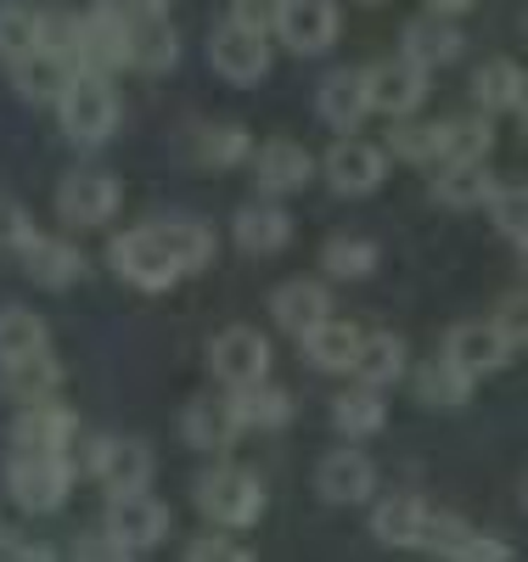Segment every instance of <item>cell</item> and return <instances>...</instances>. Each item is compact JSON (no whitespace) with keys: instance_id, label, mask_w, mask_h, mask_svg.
<instances>
[{"instance_id":"8d00e7d4","label":"cell","mask_w":528,"mask_h":562,"mask_svg":"<svg viewBox=\"0 0 528 562\" xmlns=\"http://www.w3.org/2000/svg\"><path fill=\"white\" fill-rule=\"evenodd\" d=\"M490 147H495V124H490V113L445 119V158H439V164H484Z\"/></svg>"},{"instance_id":"5b68a950","label":"cell","mask_w":528,"mask_h":562,"mask_svg":"<svg viewBox=\"0 0 528 562\" xmlns=\"http://www.w3.org/2000/svg\"><path fill=\"white\" fill-rule=\"evenodd\" d=\"M209 63L220 79L231 85H259L270 74V40L259 29H243L236 18H225L214 34H209Z\"/></svg>"},{"instance_id":"c3c4849f","label":"cell","mask_w":528,"mask_h":562,"mask_svg":"<svg viewBox=\"0 0 528 562\" xmlns=\"http://www.w3.org/2000/svg\"><path fill=\"white\" fill-rule=\"evenodd\" d=\"M243 29H259V34H270V23H276V0H236V12H231Z\"/></svg>"},{"instance_id":"7dc6e473","label":"cell","mask_w":528,"mask_h":562,"mask_svg":"<svg viewBox=\"0 0 528 562\" xmlns=\"http://www.w3.org/2000/svg\"><path fill=\"white\" fill-rule=\"evenodd\" d=\"M495 326H501V338L512 344V355L528 344V326H523V293H512V299H506V310L495 315Z\"/></svg>"},{"instance_id":"4dcf8cb0","label":"cell","mask_w":528,"mask_h":562,"mask_svg":"<svg viewBox=\"0 0 528 562\" xmlns=\"http://www.w3.org/2000/svg\"><path fill=\"white\" fill-rule=\"evenodd\" d=\"M315 108H321V119H326V130H338V135H349L371 108H366V74L360 68H338L326 85H321V97H315Z\"/></svg>"},{"instance_id":"7a4b0ae2","label":"cell","mask_w":528,"mask_h":562,"mask_svg":"<svg viewBox=\"0 0 528 562\" xmlns=\"http://www.w3.org/2000/svg\"><path fill=\"white\" fill-rule=\"evenodd\" d=\"M198 506L220 529H248L265 512V484L248 473V467H209V473L198 479Z\"/></svg>"},{"instance_id":"2e32d148","label":"cell","mask_w":528,"mask_h":562,"mask_svg":"<svg viewBox=\"0 0 528 562\" xmlns=\"http://www.w3.org/2000/svg\"><path fill=\"white\" fill-rule=\"evenodd\" d=\"M445 355L461 371H472V378H490V371H501L512 360V344L501 338L495 321H461V326H450V333H445Z\"/></svg>"},{"instance_id":"f6af8a7d","label":"cell","mask_w":528,"mask_h":562,"mask_svg":"<svg viewBox=\"0 0 528 562\" xmlns=\"http://www.w3.org/2000/svg\"><path fill=\"white\" fill-rule=\"evenodd\" d=\"M29 237H34L29 209H18L12 198H0V248H23Z\"/></svg>"},{"instance_id":"7c38bea8","label":"cell","mask_w":528,"mask_h":562,"mask_svg":"<svg viewBox=\"0 0 528 562\" xmlns=\"http://www.w3.org/2000/svg\"><path fill=\"white\" fill-rule=\"evenodd\" d=\"M209 371L225 383V389H243V383H259L270 371V344L254 326H225V333L209 344Z\"/></svg>"},{"instance_id":"60d3db41","label":"cell","mask_w":528,"mask_h":562,"mask_svg":"<svg viewBox=\"0 0 528 562\" xmlns=\"http://www.w3.org/2000/svg\"><path fill=\"white\" fill-rule=\"evenodd\" d=\"M45 349V321L34 310H0V360H18V355H34Z\"/></svg>"},{"instance_id":"ffe728a7","label":"cell","mask_w":528,"mask_h":562,"mask_svg":"<svg viewBox=\"0 0 528 562\" xmlns=\"http://www.w3.org/2000/svg\"><path fill=\"white\" fill-rule=\"evenodd\" d=\"M74 434H79V416L57 400H40V405H23L12 428V450H68Z\"/></svg>"},{"instance_id":"4316f807","label":"cell","mask_w":528,"mask_h":562,"mask_svg":"<svg viewBox=\"0 0 528 562\" xmlns=\"http://www.w3.org/2000/svg\"><path fill=\"white\" fill-rule=\"evenodd\" d=\"M231 416H236V428H248V434H270L281 428L287 416H293V394L276 389V383H243V389H231Z\"/></svg>"},{"instance_id":"9c48e42d","label":"cell","mask_w":528,"mask_h":562,"mask_svg":"<svg viewBox=\"0 0 528 562\" xmlns=\"http://www.w3.org/2000/svg\"><path fill=\"white\" fill-rule=\"evenodd\" d=\"M108 259H113V270L130 281V288H141V293H164V288H175V281H180V265L153 243V231H147V225H141V231H124V237H113Z\"/></svg>"},{"instance_id":"b9f144b4","label":"cell","mask_w":528,"mask_h":562,"mask_svg":"<svg viewBox=\"0 0 528 562\" xmlns=\"http://www.w3.org/2000/svg\"><path fill=\"white\" fill-rule=\"evenodd\" d=\"M40 45V12L29 7H0V57L18 63L23 52H34Z\"/></svg>"},{"instance_id":"f5cc1de1","label":"cell","mask_w":528,"mask_h":562,"mask_svg":"<svg viewBox=\"0 0 528 562\" xmlns=\"http://www.w3.org/2000/svg\"><path fill=\"white\" fill-rule=\"evenodd\" d=\"M366 7H389V0H366Z\"/></svg>"},{"instance_id":"f546056e","label":"cell","mask_w":528,"mask_h":562,"mask_svg":"<svg viewBox=\"0 0 528 562\" xmlns=\"http://www.w3.org/2000/svg\"><path fill=\"white\" fill-rule=\"evenodd\" d=\"M427 506L416 490H400V495H389L377 512H371V535L382 540V546H422V529H427Z\"/></svg>"},{"instance_id":"1f68e13d","label":"cell","mask_w":528,"mask_h":562,"mask_svg":"<svg viewBox=\"0 0 528 562\" xmlns=\"http://www.w3.org/2000/svg\"><path fill=\"white\" fill-rule=\"evenodd\" d=\"M490 192H495V175L484 164H439V175H434V203L456 209V214L484 209Z\"/></svg>"},{"instance_id":"836d02e7","label":"cell","mask_w":528,"mask_h":562,"mask_svg":"<svg viewBox=\"0 0 528 562\" xmlns=\"http://www.w3.org/2000/svg\"><path fill=\"white\" fill-rule=\"evenodd\" d=\"M472 383L478 378H472V371H461L450 355H434V360L416 366V400L422 405H445V411L450 405H467L472 400Z\"/></svg>"},{"instance_id":"74e56055","label":"cell","mask_w":528,"mask_h":562,"mask_svg":"<svg viewBox=\"0 0 528 562\" xmlns=\"http://www.w3.org/2000/svg\"><path fill=\"white\" fill-rule=\"evenodd\" d=\"M382 153L405 158V164H439L445 158V119L439 124H394Z\"/></svg>"},{"instance_id":"cb8c5ba5","label":"cell","mask_w":528,"mask_h":562,"mask_svg":"<svg viewBox=\"0 0 528 562\" xmlns=\"http://www.w3.org/2000/svg\"><path fill=\"white\" fill-rule=\"evenodd\" d=\"M270 315L287 326V333H310L315 321L332 315V293H326V281L315 276H293V281H281V288L270 293Z\"/></svg>"},{"instance_id":"4fadbf2b","label":"cell","mask_w":528,"mask_h":562,"mask_svg":"<svg viewBox=\"0 0 528 562\" xmlns=\"http://www.w3.org/2000/svg\"><path fill=\"white\" fill-rule=\"evenodd\" d=\"M382 180H389V153H382L377 140H355V135H344L338 147L326 153V186H332V192L366 198V192H377Z\"/></svg>"},{"instance_id":"9a60e30c","label":"cell","mask_w":528,"mask_h":562,"mask_svg":"<svg viewBox=\"0 0 528 562\" xmlns=\"http://www.w3.org/2000/svg\"><path fill=\"white\" fill-rule=\"evenodd\" d=\"M366 74V108L377 113H394V119H411L422 102H427V74L405 57L394 63H377V68H360Z\"/></svg>"},{"instance_id":"30bf717a","label":"cell","mask_w":528,"mask_h":562,"mask_svg":"<svg viewBox=\"0 0 528 562\" xmlns=\"http://www.w3.org/2000/svg\"><path fill=\"white\" fill-rule=\"evenodd\" d=\"M175 153H180L191 169L220 175V169H236V164H243V158L254 153V140H248V130H243V124H220V119H209V124L180 130Z\"/></svg>"},{"instance_id":"5bb4252c","label":"cell","mask_w":528,"mask_h":562,"mask_svg":"<svg viewBox=\"0 0 528 562\" xmlns=\"http://www.w3.org/2000/svg\"><path fill=\"white\" fill-rule=\"evenodd\" d=\"M90 479L102 484L108 495L147 490V479H153V450L141 445V439H124V434L96 439V445H90Z\"/></svg>"},{"instance_id":"d6a6232c","label":"cell","mask_w":528,"mask_h":562,"mask_svg":"<svg viewBox=\"0 0 528 562\" xmlns=\"http://www.w3.org/2000/svg\"><path fill=\"white\" fill-rule=\"evenodd\" d=\"M472 97H478V108H484V113H523V102H528L523 68L506 63V57L484 63V68L472 74Z\"/></svg>"},{"instance_id":"7bdbcfd3","label":"cell","mask_w":528,"mask_h":562,"mask_svg":"<svg viewBox=\"0 0 528 562\" xmlns=\"http://www.w3.org/2000/svg\"><path fill=\"white\" fill-rule=\"evenodd\" d=\"M40 45L79 63V12H40Z\"/></svg>"},{"instance_id":"f907efd6","label":"cell","mask_w":528,"mask_h":562,"mask_svg":"<svg viewBox=\"0 0 528 562\" xmlns=\"http://www.w3.org/2000/svg\"><path fill=\"white\" fill-rule=\"evenodd\" d=\"M119 12H130V18H147V12H169L175 0H113Z\"/></svg>"},{"instance_id":"83f0119b","label":"cell","mask_w":528,"mask_h":562,"mask_svg":"<svg viewBox=\"0 0 528 562\" xmlns=\"http://www.w3.org/2000/svg\"><path fill=\"white\" fill-rule=\"evenodd\" d=\"M371 484H377V473H371V461H366L355 445H349V450H332V456L321 461V473H315V490H321L332 506H355V501H366Z\"/></svg>"},{"instance_id":"3957f363","label":"cell","mask_w":528,"mask_h":562,"mask_svg":"<svg viewBox=\"0 0 528 562\" xmlns=\"http://www.w3.org/2000/svg\"><path fill=\"white\" fill-rule=\"evenodd\" d=\"M7 484H12V501L23 512H34V518H40V512H57L68 501V490H74L68 450H18Z\"/></svg>"},{"instance_id":"816d5d0a","label":"cell","mask_w":528,"mask_h":562,"mask_svg":"<svg viewBox=\"0 0 528 562\" xmlns=\"http://www.w3.org/2000/svg\"><path fill=\"white\" fill-rule=\"evenodd\" d=\"M467 7H472V0H427V12H439V18H456Z\"/></svg>"},{"instance_id":"8992f818","label":"cell","mask_w":528,"mask_h":562,"mask_svg":"<svg viewBox=\"0 0 528 562\" xmlns=\"http://www.w3.org/2000/svg\"><path fill=\"white\" fill-rule=\"evenodd\" d=\"M79 68H96V74L130 68V12H119L113 0L79 12Z\"/></svg>"},{"instance_id":"f35d334b","label":"cell","mask_w":528,"mask_h":562,"mask_svg":"<svg viewBox=\"0 0 528 562\" xmlns=\"http://www.w3.org/2000/svg\"><path fill=\"white\" fill-rule=\"evenodd\" d=\"M484 209H490L501 237H512V248L523 254L528 248V192L523 186H495V192L484 198Z\"/></svg>"},{"instance_id":"ab89813d","label":"cell","mask_w":528,"mask_h":562,"mask_svg":"<svg viewBox=\"0 0 528 562\" xmlns=\"http://www.w3.org/2000/svg\"><path fill=\"white\" fill-rule=\"evenodd\" d=\"M321 265H326V276H338V281H360V276L377 270V243H366V237H332L321 248Z\"/></svg>"},{"instance_id":"6da1fadb","label":"cell","mask_w":528,"mask_h":562,"mask_svg":"<svg viewBox=\"0 0 528 562\" xmlns=\"http://www.w3.org/2000/svg\"><path fill=\"white\" fill-rule=\"evenodd\" d=\"M57 108H63V135L74 140V147H102V140L119 130V113H124L113 79L96 74V68H79V74L68 79V90H63Z\"/></svg>"},{"instance_id":"8fae6325","label":"cell","mask_w":528,"mask_h":562,"mask_svg":"<svg viewBox=\"0 0 528 562\" xmlns=\"http://www.w3.org/2000/svg\"><path fill=\"white\" fill-rule=\"evenodd\" d=\"M124 203V186L102 169H74L63 186H57V214L68 225H108Z\"/></svg>"},{"instance_id":"d6986e66","label":"cell","mask_w":528,"mask_h":562,"mask_svg":"<svg viewBox=\"0 0 528 562\" xmlns=\"http://www.w3.org/2000/svg\"><path fill=\"white\" fill-rule=\"evenodd\" d=\"M236 416H231V400L225 394H203V400H191L186 405V416H180V439L191 445V450H209V456H220V450H231L236 445Z\"/></svg>"},{"instance_id":"484cf974","label":"cell","mask_w":528,"mask_h":562,"mask_svg":"<svg viewBox=\"0 0 528 562\" xmlns=\"http://www.w3.org/2000/svg\"><path fill=\"white\" fill-rule=\"evenodd\" d=\"M304 338V360L315 366V371H349L355 366V355H360V326L355 321H338V315H326V321H315L310 333H299Z\"/></svg>"},{"instance_id":"bcb514c9","label":"cell","mask_w":528,"mask_h":562,"mask_svg":"<svg viewBox=\"0 0 528 562\" xmlns=\"http://www.w3.org/2000/svg\"><path fill=\"white\" fill-rule=\"evenodd\" d=\"M456 557H467V562H506L512 546H506V540H490V535H478V529H467V540H461Z\"/></svg>"},{"instance_id":"7402d4cb","label":"cell","mask_w":528,"mask_h":562,"mask_svg":"<svg viewBox=\"0 0 528 562\" xmlns=\"http://www.w3.org/2000/svg\"><path fill=\"white\" fill-rule=\"evenodd\" d=\"M175 63H180V29L169 23V12L130 18V68L169 74Z\"/></svg>"},{"instance_id":"277c9868","label":"cell","mask_w":528,"mask_h":562,"mask_svg":"<svg viewBox=\"0 0 528 562\" xmlns=\"http://www.w3.org/2000/svg\"><path fill=\"white\" fill-rule=\"evenodd\" d=\"M270 34H281L287 52L299 57H315L326 45H338L344 34V12L332 7V0H276V23Z\"/></svg>"},{"instance_id":"d590c367","label":"cell","mask_w":528,"mask_h":562,"mask_svg":"<svg viewBox=\"0 0 528 562\" xmlns=\"http://www.w3.org/2000/svg\"><path fill=\"white\" fill-rule=\"evenodd\" d=\"M349 371H360V383H371V389H389L394 378H405V344L394 333H371V338H360V355Z\"/></svg>"},{"instance_id":"603a6c76","label":"cell","mask_w":528,"mask_h":562,"mask_svg":"<svg viewBox=\"0 0 528 562\" xmlns=\"http://www.w3.org/2000/svg\"><path fill=\"white\" fill-rule=\"evenodd\" d=\"M74 74H79V63L63 57V52H45V45H34V52H23L12 63V79H18V90L29 102H63V90H68Z\"/></svg>"},{"instance_id":"ee69618b","label":"cell","mask_w":528,"mask_h":562,"mask_svg":"<svg viewBox=\"0 0 528 562\" xmlns=\"http://www.w3.org/2000/svg\"><path fill=\"white\" fill-rule=\"evenodd\" d=\"M191 562H248L254 551L243 546V540H225V535H209V540H191V551H186Z\"/></svg>"},{"instance_id":"f1b7e54d","label":"cell","mask_w":528,"mask_h":562,"mask_svg":"<svg viewBox=\"0 0 528 562\" xmlns=\"http://www.w3.org/2000/svg\"><path fill=\"white\" fill-rule=\"evenodd\" d=\"M23 254V270L40 281V288H74V281L85 276V254L74 248V243H57V237H34L18 248Z\"/></svg>"},{"instance_id":"681fc988","label":"cell","mask_w":528,"mask_h":562,"mask_svg":"<svg viewBox=\"0 0 528 562\" xmlns=\"http://www.w3.org/2000/svg\"><path fill=\"white\" fill-rule=\"evenodd\" d=\"M74 551H79V557H90V562H96V557H102V562H119V557H130V551H124V546H119L108 529H102V535H85Z\"/></svg>"},{"instance_id":"e0dca14e","label":"cell","mask_w":528,"mask_h":562,"mask_svg":"<svg viewBox=\"0 0 528 562\" xmlns=\"http://www.w3.org/2000/svg\"><path fill=\"white\" fill-rule=\"evenodd\" d=\"M461 52H467V34H461L450 18H439V12L405 23V34H400V57L416 63L422 74H427V68H450Z\"/></svg>"},{"instance_id":"e575fe53","label":"cell","mask_w":528,"mask_h":562,"mask_svg":"<svg viewBox=\"0 0 528 562\" xmlns=\"http://www.w3.org/2000/svg\"><path fill=\"white\" fill-rule=\"evenodd\" d=\"M332 422H338L344 439H371L382 422H389V405H382V394H377L371 383H360V389H349V394L332 400Z\"/></svg>"},{"instance_id":"ac0fdd59","label":"cell","mask_w":528,"mask_h":562,"mask_svg":"<svg viewBox=\"0 0 528 562\" xmlns=\"http://www.w3.org/2000/svg\"><path fill=\"white\" fill-rule=\"evenodd\" d=\"M63 389V366L52 349H34L18 360H0V394L18 400V405H40V400H57Z\"/></svg>"},{"instance_id":"52a82bcc","label":"cell","mask_w":528,"mask_h":562,"mask_svg":"<svg viewBox=\"0 0 528 562\" xmlns=\"http://www.w3.org/2000/svg\"><path fill=\"white\" fill-rule=\"evenodd\" d=\"M108 535L135 557V551H153L164 535H169V506L153 495V490H124L113 495L108 506Z\"/></svg>"},{"instance_id":"d4e9b609","label":"cell","mask_w":528,"mask_h":562,"mask_svg":"<svg viewBox=\"0 0 528 562\" xmlns=\"http://www.w3.org/2000/svg\"><path fill=\"white\" fill-rule=\"evenodd\" d=\"M231 237H236V248H243V254L265 259V254H281L287 243H293V220H287L276 203H248V209H236Z\"/></svg>"},{"instance_id":"ba28073f","label":"cell","mask_w":528,"mask_h":562,"mask_svg":"<svg viewBox=\"0 0 528 562\" xmlns=\"http://www.w3.org/2000/svg\"><path fill=\"white\" fill-rule=\"evenodd\" d=\"M254 158V180H259V192L265 198H287V192H304V186L315 180V158L304 140H287V135H270L259 140V147L248 153Z\"/></svg>"},{"instance_id":"44dd1931","label":"cell","mask_w":528,"mask_h":562,"mask_svg":"<svg viewBox=\"0 0 528 562\" xmlns=\"http://www.w3.org/2000/svg\"><path fill=\"white\" fill-rule=\"evenodd\" d=\"M153 231V243L180 265V276H198V270H209V259H214V225H203V220H153L147 225Z\"/></svg>"}]
</instances>
